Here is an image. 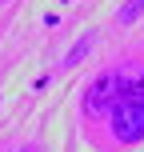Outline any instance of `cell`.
Returning a JSON list of instances; mask_svg holds the SVG:
<instances>
[{"instance_id":"obj_1","label":"cell","mask_w":144,"mask_h":152,"mask_svg":"<svg viewBox=\"0 0 144 152\" xmlns=\"http://www.w3.org/2000/svg\"><path fill=\"white\" fill-rule=\"evenodd\" d=\"M108 124H112V136L120 144H140L144 140V72L124 76L116 84V100L108 108Z\"/></svg>"},{"instance_id":"obj_2","label":"cell","mask_w":144,"mask_h":152,"mask_svg":"<svg viewBox=\"0 0 144 152\" xmlns=\"http://www.w3.org/2000/svg\"><path fill=\"white\" fill-rule=\"evenodd\" d=\"M116 84H120V72H100L96 80L84 88V116H92V120H100V116H108V108H112L116 100Z\"/></svg>"},{"instance_id":"obj_3","label":"cell","mask_w":144,"mask_h":152,"mask_svg":"<svg viewBox=\"0 0 144 152\" xmlns=\"http://www.w3.org/2000/svg\"><path fill=\"white\" fill-rule=\"evenodd\" d=\"M92 44H96V32H88V36H80L76 44L68 48V56H64V68H76V64L84 60V56L92 52Z\"/></svg>"},{"instance_id":"obj_4","label":"cell","mask_w":144,"mask_h":152,"mask_svg":"<svg viewBox=\"0 0 144 152\" xmlns=\"http://www.w3.org/2000/svg\"><path fill=\"white\" fill-rule=\"evenodd\" d=\"M144 16V0H124L120 8H116V24H120V28H128V24H136Z\"/></svg>"},{"instance_id":"obj_5","label":"cell","mask_w":144,"mask_h":152,"mask_svg":"<svg viewBox=\"0 0 144 152\" xmlns=\"http://www.w3.org/2000/svg\"><path fill=\"white\" fill-rule=\"evenodd\" d=\"M20 152H40V148H36V144H28V148H20Z\"/></svg>"},{"instance_id":"obj_6","label":"cell","mask_w":144,"mask_h":152,"mask_svg":"<svg viewBox=\"0 0 144 152\" xmlns=\"http://www.w3.org/2000/svg\"><path fill=\"white\" fill-rule=\"evenodd\" d=\"M0 4H8V0H0Z\"/></svg>"}]
</instances>
